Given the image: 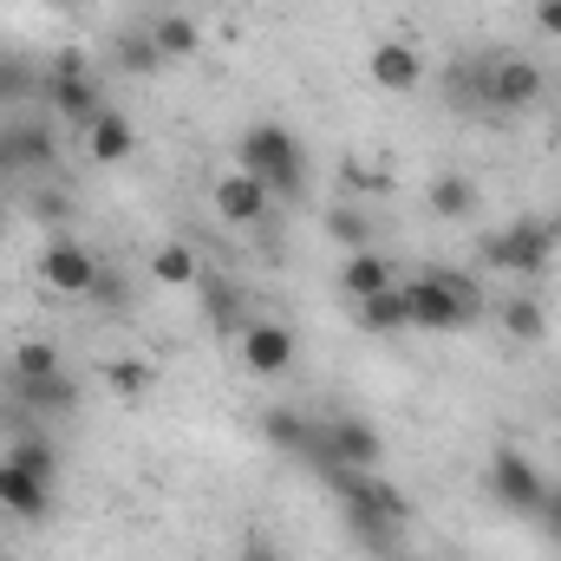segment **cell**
I'll return each mask as SVG.
<instances>
[{"label": "cell", "mask_w": 561, "mask_h": 561, "mask_svg": "<svg viewBox=\"0 0 561 561\" xmlns=\"http://www.w3.org/2000/svg\"><path fill=\"white\" fill-rule=\"evenodd\" d=\"M320 477H327V490L340 496L346 529H353L373 556H392L399 536H405V523H412V496H405L399 483H386L379 470H320Z\"/></svg>", "instance_id": "cell-1"}, {"label": "cell", "mask_w": 561, "mask_h": 561, "mask_svg": "<svg viewBox=\"0 0 561 561\" xmlns=\"http://www.w3.org/2000/svg\"><path fill=\"white\" fill-rule=\"evenodd\" d=\"M399 294L412 307V333H463L490 313L477 275H463V268H424L419 280H399Z\"/></svg>", "instance_id": "cell-2"}, {"label": "cell", "mask_w": 561, "mask_h": 561, "mask_svg": "<svg viewBox=\"0 0 561 561\" xmlns=\"http://www.w3.org/2000/svg\"><path fill=\"white\" fill-rule=\"evenodd\" d=\"M236 170H249L255 183H268V196H300V190H307V150H300V138H294L287 125H275V118H262V125L242 131Z\"/></svg>", "instance_id": "cell-3"}, {"label": "cell", "mask_w": 561, "mask_h": 561, "mask_svg": "<svg viewBox=\"0 0 561 561\" xmlns=\"http://www.w3.org/2000/svg\"><path fill=\"white\" fill-rule=\"evenodd\" d=\"M556 242H561L556 222H542V216H516L510 229L483 236V268L516 275V280H536L549 262H556Z\"/></svg>", "instance_id": "cell-4"}, {"label": "cell", "mask_w": 561, "mask_h": 561, "mask_svg": "<svg viewBox=\"0 0 561 561\" xmlns=\"http://www.w3.org/2000/svg\"><path fill=\"white\" fill-rule=\"evenodd\" d=\"M313 463L320 470H379L386 463V437L359 412H333L327 424H313Z\"/></svg>", "instance_id": "cell-5"}, {"label": "cell", "mask_w": 561, "mask_h": 561, "mask_svg": "<svg viewBox=\"0 0 561 561\" xmlns=\"http://www.w3.org/2000/svg\"><path fill=\"white\" fill-rule=\"evenodd\" d=\"M457 85H470L483 112L510 118V112H529V105L542 99V66H536V59H496V66H483V72L457 79Z\"/></svg>", "instance_id": "cell-6"}, {"label": "cell", "mask_w": 561, "mask_h": 561, "mask_svg": "<svg viewBox=\"0 0 561 561\" xmlns=\"http://www.w3.org/2000/svg\"><path fill=\"white\" fill-rule=\"evenodd\" d=\"M483 490H490V503H503V510H516V516H536V510H542L549 477H542L516 444H496V450H490V463H483Z\"/></svg>", "instance_id": "cell-7"}, {"label": "cell", "mask_w": 561, "mask_h": 561, "mask_svg": "<svg viewBox=\"0 0 561 561\" xmlns=\"http://www.w3.org/2000/svg\"><path fill=\"white\" fill-rule=\"evenodd\" d=\"M46 99H53V112L72 125V131H85L105 105H99V79H92V59L85 53H59L53 59V72H46Z\"/></svg>", "instance_id": "cell-8"}, {"label": "cell", "mask_w": 561, "mask_h": 561, "mask_svg": "<svg viewBox=\"0 0 561 561\" xmlns=\"http://www.w3.org/2000/svg\"><path fill=\"white\" fill-rule=\"evenodd\" d=\"M39 280H46L53 294H99L105 268L92 262V249H79L72 236H59V242L39 255Z\"/></svg>", "instance_id": "cell-9"}, {"label": "cell", "mask_w": 561, "mask_h": 561, "mask_svg": "<svg viewBox=\"0 0 561 561\" xmlns=\"http://www.w3.org/2000/svg\"><path fill=\"white\" fill-rule=\"evenodd\" d=\"M53 170V131L46 125H0V176H46Z\"/></svg>", "instance_id": "cell-10"}, {"label": "cell", "mask_w": 561, "mask_h": 561, "mask_svg": "<svg viewBox=\"0 0 561 561\" xmlns=\"http://www.w3.org/2000/svg\"><path fill=\"white\" fill-rule=\"evenodd\" d=\"M0 510L20 516V523H46L53 516V483L33 477V470H20L13 457H0Z\"/></svg>", "instance_id": "cell-11"}, {"label": "cell", "mask_w": 561, "mask_h": 561, "mask_svg": "<svg viewBox=\"0 0 561 561\" xmlns=\"http://www.w3.org/2000/svg\"><path fill=\"white\" fill-rule=\"evenodd\" d=\"M366 72H373L379 92H419L424 85V59H419V46H405V39H379Z\"/></svg>", "instance_id": "cell-12"}, {"label": "cell", "mask_w": 561, "mask_h": 561, "mask_svg": "<svg viewBox=\"0 0 561 561\" xmlns=\"http://www.w3.org/2000/svg\"><path fill=\"white\" fill-rule=\"evenodd\" d=\"M333 287H340L346 300H373V294L399 287V268H392V255H386V249H353V255H346V268L333 275Z\"/></svg>", "instance_id": "cell-13"}, {"label": "cell", "mask_w": 561, "mask_h": 561, "mask_svg": "<svg viewBox=\"0 0 561 561\" xmlns=\"http://www.w3.org/2000/svg\"><path fill=\"white\" fill-rule=\"evenodd\" d=\"M242 359H249V373L280 379V373L294 366V333H287V327H275V320H255V327H242Z\"/></svg>", "instance_id": "cell-14"}, {"label": "cell", "mask_w": 561, "mask_h": 561, "mask_svg": "<svg viewBox=\"0 0 561 561\" xmlns=\"http://www.w3.org/2000/svg\"><path fill=\"white\" fill-rule=\"evenodd\" d=\"M268 203H275V196H268V183H255L249 170H236V176H222V183H216V216H222V222H236V229L262 222V216H268Z\"/></svg>", "instance_id": "cell-15"}, {"label": "cell", "mask_w": 561, "mask_h": 561, "mask_svg": "<svg viewBox=\"0 0 561 561\" xmlns=\"http://www.w3.org/2000/svg\"><path fill=\"white\" fill-rule=\"evenodd\" d=\"M85 150H92V163H125V157L138 150L131 118H125V112H99V118L85 125Z\"/></svg>", "instance_id": "cell-16"}, {"label": "cell", "mask_w": 561, "mask_h": 561, "mask_svg": "<svg viewBox=\"0 0 561 561\" xmlns=\"http://www.w3.org/2000/svg\"><path fill=\"white\" fill-rule=\"evenodd\" d=\"M353 320H359L366 333H412V307H405L399 287H386V294H373V300H353Z\"/></svg>", "instance_id": "cell-17"}, {"label": "cell", "mask_w": 561, "mask_h": 561, "mask_svg": "<svg viewBox=\"0 0 561 561\" xmlns=\"http://www.w3.org/2000/svg\"><path fill=\"white\" fill-rule=\"evenodd\" d=\"M53 373H66L53 340H20L7 353V386H33V379H53Z\"/></svg>", "instance_id": "cell-18"}, {"label": "cell", "mask_w": 561, "mask_h": 561, "mask_svg": "<svg viewBox=\"0 0 561 561\" xmlns=\"http://www.w3.org/2000/svg\"><path fill=\"white\" fill-rule=\"evenodd\" d=\"M150 39H157V53H163V59H190V53L203 46V33H196V20H190L183 7H170V13H157V20H150Z\"/></svg>", "instance_id": "cell-19"}, {"label": "cell", "mask_w": 561, "mask_h": 561, "mask_svg": "<svg viewBox=\"0 0 561 561\" xmlns=\"http://www.w3.org/2000/svg\"><path fill=\"white\" fill-rule=\"evenodd\" d=\"M431 209H437L444 222H463V216L477 209V183H470L463 170H437V176H431Z\"/></svg>", "instance_id": "cell-20"}, {"label": "cell", "mask_w": 561, "mask_h": 561, "mask_svg": "<svg viewBox=\"0 0 561 561\" xmlns=\"http://www.w3.org/2000/svg\"><path fill=\"white\" fill-rule=\"evenodd\" d=\"M13 399L26 412H72L79 405V386H72V373H53V379H33V386H13Z\"/></svg>", "instance_id": "cell-21"}, {"label": "cell", "mask_w": 561, "mask_h": 561, "mask_svg": "<svg viewBox=\"0 0 561 561\" xmlns=\"http://www.w3.org/2000/svg\"><path fill=\"white\" fill-rule=\"evenodd\" d=\"M262 437H268L275 450H294V457H313V424L300 419V412H268V419H262Z\"/></svg>", "instance_id": "cell-22"}, {"label": "cell", "mask_w": 561, "mask_h": 561, "mask_svg": "<svg viewBox=\"0 0 561 561\" xmlns=\"http://www.w3.org/2000/svg\"><path fill=\"white\" fill-rule=\"evenodd\" d=\"M7 457L20 463V470H33V477H46V483H59V450L39 437V431H26V437H13L7 444Z\"/></svg>", "instance_id": "cell-23"}, {"label": "cell", "mask_w": 561, "mask_h": 561, "mask_svg": "<svg viewBox=\"0 0 561 561\" xmlns=\"http://www.w3.org/2000/svg\"><path fill=\"white\" fill-rule=\"evenodd\" d=\"M503 327H510V340L536 346V340L549 333V313H542V300H536V294H523V300H510V307H503Z\"/></svg>", "instance_id": "cell-24"}, {"label": "cell", "mask_w": 561, "mask_h": 561, "mask_svg": "<svg viewBox=\"0 0 561 561\" xmlns=\"http://www.w3.org/2000/svg\"><path fill=\"white\" fill-rule=\"evenodd\" d=\"M157 66H163V53H157L150 26H144V33H118V72H131V79H150Z\"/></svg>", "instance_id": "cell-25"}, {"label": "cell", "mask_w": 561, "mask_h": 561, "mask_svg": "<svg viewBox=\"0 0 561 561\" xmlns=\"http://www.w3.org/2000/svg\"><path fill=\"white\" fill-rule=\"evenodd\" d=\"M150 275L163 280V287H190V280H196V249H183V242H163V249L150 255Z\"/></svg>", "instance_id": "cell-26"}, {"label": "cell", "mask_w": 561, "mask_h": 561, "mask_svg": "<svg viewBox=\"0 0 561 561\" xmlns=\"http://www.w3.org/2000/svg\"><path fill=\"white\" fill-rule=\"evenodd\" d=\"M327 236L346 242V249H373V222L359 209H327Z\"/></svg>", "instance_id": "cell-27"}, {"label": "cell", "mask_w": 561, "mask_h": 561, "mask_svg": "<svg viewBox=\"0 0 561 561\" xmlns=\"http://www.w3.org/2000/svg\"><path fill=\"white\" fill-rule=\"evenodd\" d=\"M105 379H112L118 392H144V386H150V366H138V359H118V366H112Z\"/></svg>", "instance_id": "cell-28"}, {"label": "cell", "mask_w": 561, "mask_h": 561, "mask_svg": "<svg viewBox=\"0 0 561 561\" xmlns=\"http://www.w3.org/2000/svg\"><path fill=\"white\" fill-rule=\"evenodd\" d=\"M536 523L549 529V542L561 549V483H549V490H542V510H536Z\"/></svg>", "instance_id": "cell-29"}, {"label": "cell", "mask_w": 561, "mask_h": 561, "mask_svg": "<svg viewBox=\"0 0 561 561\" xmlns=\"http://www.w3.org/2000/svg\"><path fill=\"white\" fill-rule=\"evenodd\" d=\"M242 561H280V549L268 542V536H262V529H255V536L242 542Z\"/></svg>", "instance_id": "cell-30"}, {"label": "cell", "mask_w": 561, "mask_h": 561, "mask_svg": "<svg viewBox=\"0 0 561 561\" xmlns=\"http://www.w3.org/2000/svg\"><path fill=\"white\" fill-rule=\"evenodd\" d=\"M536 20H542L549 39H561V0H536Z\"/></svg>", "instance_id": "cell-31"}, {"label": "cell", "mask_w": 561, "mask_h": 561, "mask_svg": "<svg viewBox=\"0 0 561 561\" xmlns=\"http://www.w3.org/2000/svg\"><path fill=\"white\" fill-rule=\"evenodd\" d=\"M150 7H157V13H170V7H183V0H150Z\"/></svg>", "instance_id": "cell-32"}, {"label": "cell", "mask_w": 561, "mask_h": 561, "mask_svg": "<svg viewBox=\"0 0 561 561\" xmlns=\"http://www.w3.org/2000/svg\"><path fill=\"white\" fill-rule=\"evenodd\" d=\"M0 229H7V209H0Z\"/></svg>", "instance_id": "cell-33"}]
</instances>
